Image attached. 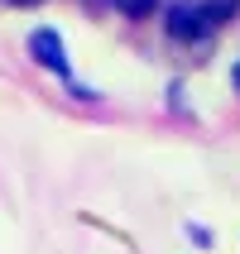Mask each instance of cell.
I'll list each match as a JSON object with an SVG mask.
<instances>
[{"instance_id": "cell-1", "label": "cell", "mask_w": 240, "mask_h": 254, "mask_svg": "<svg viewBox=\"0 0 240 254\" xmlns=\"http://www.w3.org/2000/svg\"><path fill=\"white\" fill-rule=\"evenodd\" d=\"M29 58H34L43 72H53V77H72L68 43H63V34H58V29H48V24L29 34Z\"/></svg>"}, {"instance_id": "cell-2", "label": "cell", "mask_w": 240, "mask_h": 254, "mask_svg": "<svg viewBox=\"0 0 240 254\" xmlns=\"http://www.w3.org/2000/svg\"><path fill=\"white\" fill-rule=\"evenodd\" d=\"M168 34H173V39H197V34H207L202 10H197V5H178V10L168 14Z\"/></svg>"}, {"instance_id": "cell-3", "label": "cell", "mask_w": 240, "mask_h": 254, "mask_svg": "<svg viewBox=\"0 0 240 254\" xmlns=\"http://www.w3.org/2000/svg\"><path fill=\"white\" fill-rule=\"evenodd\" d=\"M197 10H202V19H207V29H216L221 19L236 14V0H207V5H197Z\"/></svg>"}, {"instance_id": "cell-4", "label": "cell", "mask_w": 240, "mask_h": 254, "mask_svg": "<svg viewBox=\"0 0 240 254\" xmlns=\"http://www.w3.org/2000/svg\"><path fill=\"white\" fill-rule=\"evenodd\" d=\"M120 14H130V19H144V14H154V5L159 0H111Z\"/></svg>"}, {"instance_id": "cell-5", "label": "cell", "mask_w": 240, "mask_h": 254, "mask_svg": "<svg viewBox=\"0 0 240 254\" xmlns=\"http://www.w3.org/2000/svg\"><path fill=\"white\" fill-rule=\"evenodd\" d=\"M5 5H19V10H29V5H39V0H5Z\"/></svg>"}, {"instance_id": "cell-6", "label": "cell", "mask_w": 240, "mask_h": 254, "mask_svg": "<svg viewBox=\"0 0 240 254\" xmlns=\"http://www.w3.org/2000/svg\"><path fill=\"white\" fill-rule=\"evenodd\" d=\"M236 86H240V67H236Z\"/></svg>"}]
</instances>
